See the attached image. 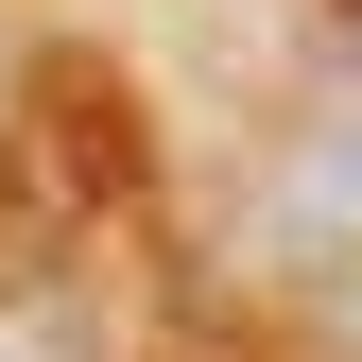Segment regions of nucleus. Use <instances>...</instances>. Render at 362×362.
I'll use <instances>...</instances> for the list:
<instances>
[{"mask_svg":"<svg viewBox=\"0 0 362 362\" xmlns=\"http://www.w3.org/2000/svg\"><path fill=\"white\" fill-rule=\"evenodd\" d=\"M293 224H328V242L362 259V104H310V139H293Z\"/></svg>","mask_w":362,"mask_h":362,"instance_id":"1","label":"nucleus"},{"mask_svg":"<svg viewBox=\"0 0 362 362\" xmlns=\"http://www.w3.org/2000/svg\"><path fill=\"white\" fill-rule=\"evenodd\" d=\"M310 310H328V328L362 345V259H328V276H310Z\"/></svg>","mask_w":362,"mask_h":362,"instance_id":"2","label":"nucleus"},{"mask_svg":"<svg viewBox=\"0 0 362 362\" xmlns=\"http://www.w3.org/2000/svg\"><path fill=\"white\" fill-rule=\"evenodd\" d=\"M0 362H18V345H0Z\"/></svg>","mask_w":362,"mask_h":362,"instance_id":"3","label":"nucleus"}]
</instances>
